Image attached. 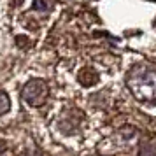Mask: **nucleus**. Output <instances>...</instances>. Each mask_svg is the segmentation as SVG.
Returning a JSON list of instances; mask_svg holds the SVG:
<instances>
[{"label":"nucleus","instance_id":"nucleus-2","mask_svg":"<svg viewBox=\"0 0 156 156\" xmlns=\"http://www.w3.org/2000/svg\"><path fill=\"white\" fill-rule=\"evenodd\" d=\"M9 107H11V100H9L7 93L0 90V116L7 112V111H9Z\"/></svg>","mask_w":156,"mask_h":156},{"label":"nucleus","instance_id":"nucleus-1","mask_svg":"<svg viewBox=\"0 0 156 156\" xmlns=\"http://www.w3.org/2000/svg\"><path fill=\"white\" fill-rule=\"evenodd\" d=\"M48 97V86L41 79H32L27 83L25 90H23V98L28 102L30 105H41Z\"/></svg>","mask_w":156,"mask_h":156},{"label":"nucleus","instance_id":"nucleus-3","mask_svg":"<svg viewBox=\"0 0 156 156\" xmlns=\"http://www.w3.org/2000/svg\"><path fill=\"white\" fill-rule=\"evenodd\" d=\"M2 149H4V146H2V140H0V153H2Z\"/></svg>","mask_w":156,"mask_h":156}]
</instances>
